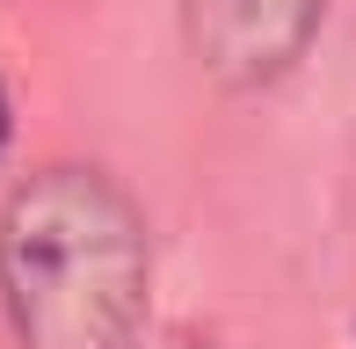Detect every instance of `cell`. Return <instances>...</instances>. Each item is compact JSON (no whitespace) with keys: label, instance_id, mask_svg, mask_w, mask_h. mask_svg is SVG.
I'll return each mask as SVG.
<instances>
[{"label":"cell","instance_id":"cell-1","mask_svg":"<svg viewBox=\"0 0 356 349\" xmlns=\"http://www.w3.org/2000/svg\"><path fill=\"white\" fill-rule=\"evenodd\" d=\"M0 291L22 349H131L145 226L102 168H44L0 211Z\"/></svg>","mask_w":356,"mask_h":349},{"label":"cell","instance_id":"cell-3","mask_svg":"<svg viewBox=\"0 0 356 349\" xmlns=\"http://www.w3.org/2000/svg\"><path fill=\"white\" fill-rule=\"evenodd\" d=\"M0 146H8V95H0Z\"/></svg>","mask_w":356,"mask_h":349},{"label":"cell","instance_id":"cell-2","mask_svg":"<svg viewBox=\"0 0 356 349\" xmlns=\"http://www.w3.org/2000/svg\"><path fill=\"white\" fill-rule=\"evenodd\" d=\"M327 0H182V37L218 88H269L305 58Z\"/></svg>","mask_w":356,"mask_h":349}]
</instances>
